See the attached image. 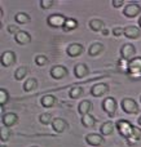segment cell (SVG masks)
I'll return each instance as SVG.
<instances>
[{"mask_svg": "<svg viewBox=\"0 0 141 147\" xmlns=\"http://www.w3.org/2000/svg\"><path fill=\"white\" fill-rule=\"evenodd\" d=\"M140 138H141V129L139 127H135L134 128V133H132V136L127 140V143H128V145H135Z\"/></svg>", "mask_w": 141, "mask_h": 147, "instance_id": "26", "label": "cell"}, {"mask_svg": "<svg viewBox=\"0 0 141 147\" xmlns=\"http://www.w3.org/2000/svg\"><path fill=\"white\" fill-rule=\"evenodd\" d=\"M56 4H57L56 0H40L39 1V5L41 7V9H51Z\"/></svg>", "mask_w": 141, "mask_h": 147, "instance_id": "32", "label": "cell"}, {"mask_svg": "<svg viewBox=\"0 0 141 147\" xmlns=\"http://www.w3.org/2000/svg\"><path fill=\"white\" fill-rule=\"evenodd\" d=\"M16 61H17V56H16V53L12 51L4 52V53L1 54V58H0V63H1V66L5 67V69L13 66V65L16 63Z\"/></svg>", "mask_w": 141, "mask_h": 147, "instance_id": "8", "label": "cell"}, {"mask_svg": "<svg viewBox=\"0 0 141 147\" xmlns=\"http://www.w3.org/2000/svg\"><path fill=\"white\" fill-rule=\"evenodd\" d=\"M18 123V116L14 112H5L1 116V124L5 128H12L13 125H16Z\"/></svg>", "mask_w": 141, "mask_h": 147, "instance_id": "11", "label": "cell"}, {"mask_svg": "<svg viewBox=\"0 0 141 147\" xmlns=\"http://www.w3.org/2000/svg\"><path fill=\"white\" fill-rule=\"evenodd\" d=\"M30 20H31V17L26 12H18L14 14V21L17 23H20V25H25V23L30 22Z\"/></svg>", "mask_w": 141, "mask_h": 147, "instance_id": "25", "label": "cell"}, {"mask_svg": "<svg viewBox=\"0 0 141 147\" xmlns=\"http://www.w3.org/2000/svg\"><path fill=\"white\" fill-rule=\"evenodd\" d=\"M35 63L38 66H44V65L48 63V58L45 56H43V54H39V56L35 57Z\"/></svg>", "mask_w": 141, "mask_h": 147, "instance_id": "33", "label": "cell"}, {"mask_svg": "<svg viewBox=\"0 0 141 147\" xmlns=\"http://www.w3.org/2000/svg\"><path fill=\"white\" fill-rule=\"evenodd\" d=\"M7 30H8V32H9V34H13V35H16L18 31H21L20 27H18V26H16V25H9V26L7 27Z\"/></svg>", "mask_w": 141, "mask_h": 147, "instance_id": "36", "label": "cell"}, {"mask_svg": "<svg viewBox=\"0 0 141 147\" xmlns=\"http://www.w3.org/2000/svg\"><path fill=\"white\" fill-rule=\"evenodd\" d=\"M8 101H9L8 90L5 88H0V105H1V107H4V105H7Z\"/></svg>", "mask_w": 141, "mask_h": 147, "instance_id": "31", "label": "cell"}, {"mask_svg": "<svg viewBox=\"0 0 141 147\" xmlns=\"http://www.w3.org/2000/svg\"><path fill=\"white\" fill-rule=\"evenodd\" d=\"M83 96V88L82 86H73L69 90V97L73 99H78Z\"/></svg>", "mask_w": 141, "mask_h": 147, "instance_id": "29", "label": "cell"}, {"mask_svg": "<svg viewBox=\"0 0 141 147\" xmlns=\"http://www.w3.org/2000/svg\"><path fill=\"white\" fill-rule=\"evenodd\" d=\"M38 88V80L35 78L26 79V81L23 83V90L25 92H33Z\"/></svg>", "mask_w": 141, "mask_h": 147, "instance_id": "24", "label": "cell"}, {"mask_svg": "<svg viewBox=\"0 0 141 147\" xmlns=\"http://www.w3.org/2000/svg\"><path fill=\"white\" fill-rule=\"evenodd\" d=\"M140 102H141V97H140Z\"/></svg>", "mask_w": 141, "mask_h": 147, "instance_id": "43", "label": "cell"}, {"mask_svg": "<svg viewBox=\"0 0 141 147\" xmlns=\"http://www.w3.org/2000/svg\"><path fill=\"white\" fill-rule=\"evenodd\" d=\"M9 137H10V132L8 130V128L0 130V140H1L3 142H7V141L9 140Z\"/></svg>", "mask_w": 141, "mask_h": 147, "instance_id": "34", "label": "cell"}, {"mask_svg": "<svg viewBox=\"0 0 141 147\" xmlns=\"http://www.w3.org/2000/svg\"><path fill=\"white\" fill-rule=\"evenodd\" d=\"M92 109H93V103L91 101H88V99H83V101H80V103L78 105V112H79L82 116L91 114Z\"/></svg>", "mask_w": 141, "mask_h": 147, "instance_id": "16", "label": "cell"}, {"mask_svg": "<svg viewBox=\"0 0 141 147\" xmlns=\"http://www.w3.org/2000/svg\"><path fill=\"white\" fill-rule=\"evenodd\" d=\"M109 34H110V31H109V30H108V28H104V30H102V35L108 36V35H109Z\"/></svg>", "mask_w": 141, "mask_h": 147, "instance_id": "38", "label": "cell"}, {"mask_svg": "<svg viewBox=\"0 0 141 147\" xmlns=\"http://www.w3.org/2000/svg\"><path fill=\"white\" fill-rule=\"evenodd\" d=\"M14 40H16V43H18L20 45H26V44H28L31 41V35L27 31L21 30L14 35Z\"/></svg>", "mask_w": 141, "mask_h": 147, "instance_id": "17", "label": "cell"}, {"mask_svg": "<svg viewBox=\"0 0 141 147\" xmlns=\"http://www.w3.org/2000/svg\"><path fill=\"white\" fill-rule=\"evenodd\" d=\"M113 35L115 36V38H121L122 35H124V27H119V26L114 27L113 28Z\"/></svg>", "mask_w": 141, "mask_h": 147, "instance_id": "35", "label": "cell"}, {"mask_svg": "<svg viewBox=\"0 0 141 147\" xmlns=\"http://www.w3.org/2000/svg\"><path fill=\"white\" fill-rule=\"evenodd\" d=\"M78 26H79V23H78L77 20H74V18H66V22H65V25H64V30L73 31V30H75Z\"/></svg>", "mask_w": 141, "mask_h": 147, "instance_id": "30", "label": "cell"}, {"mask_svg": "<svg viewBox=\"0 0 141 147\" xmlns=\"http://www.w3.org/2000/svg\"><path fill=\"white\" fill-rule=\"evenodd\" d=\"M137 124H139V127H141V115L139 116V119H137Z\"/></svg>", "mask_w": 141, "mask_h": 147, "instance_id": "39", "label": "cell"}, {"mask_svg": "<svg viewBox=\"0 0 141 147\" xmlns=\"http://www.w3.org/2000/svg\"><path fill=\"white\" fill-rule=\"evenodd\" d=\"M83 52H84V47L79 43H71L66 48V54L69 57H71V58L79 57L80 54H83Z\"/></svg>", "mask_w": 141, "mask_h": 147, "instance_id": "10", "label": "cell"}, {"mask_svg": "<svg viewBox=\"0 0 141 147\" xmlns=\"http://www.w3.org/2000/svg\"><path fill=\"white\" fill-rule=\"evenodd\" d=\"M139 27H140V30H141V16H140V18H139Z\"/></svg>", "mask_w": 141, "mask_h": 147, "instance_id": "40", "label": "cell"}, {"mask_svg": "<svg viewBox=\"0 0 141 147\" xmlns=\"http://www.w3.org/2000/svg\"><path fill=\"white\" fill-rule=\"evenodd\" d=\"M57 98L53 96V94H45V96L41 97L40 99V105L44 107V109H51L56 105Z\"/></svg>", "mask_w": 141, "mask_h": 147, "instance_id": "19", "label": "cell"}, {"mask_svg": "<svg viewBox=\"0 0 141 147\" xmlns=\"http://www.w3.org/2000/svg\"><path fill=\"white\" fill-rule=\"evenodd\" d=\"M89 74V69L85 63H77L74 66V75L77 79H83Z\"/></svg>", "mask_w": 141, "mask_h": 147, "instance_id": "18", "label": "cell"}, {"mask_svg": "<svg viewBox=\"0 0 141 147\" xmlns=\"http://www.w3.org/2000/svg\"><path fill=\"white\" fill-rule=\"evenodd\" d=\"M27 72H28V70H27V67L26 66H21V67H18V69H16V71H14V79L16 80H23V79L26 78V75H27Z\"/></svg>", "mask_w": 141, "mask_h": 147, "instance_id": "27", "label": "cell"}, {"mask_svg": "<svg viewBox=\"0 0 141 147\" xmlns=\"http://www.w3.org/2000/svg\"><path fill=\"white\" fill-rule=\"evenodd\" d=\"M1 147H5V146H4V145H1Z\"/></svg>", "mask_w": 141, "mask_h": 147, "instance_id": "42", "label": "cell"}, {"mask_svg": "<svg viewBox=\"0 0 141 147\" xmlns=\"http://www.w3.org/2000/svg\"><path fill=\"white\" fill-rule=\"evenodd\" d=\"M141 13V5L137 3H128L123 8V16L127 18H135Z\"/></svg>", "mask_w": 141, "mask_h": 147, "instance_id": "7", "label": "cell"}, {"mask_svg": "<svg viewBox=\"0 0 141 147\" xmlns=\"http://www.w3.org/2000/svg\"><path fill=\"white\" fill-rule=\"evenodd\" d=\"M49 75H51L52 79H56V80H60V79H64L69 75V71L65 66L62 65H56L53 66L51 70H49Z\"/></svg>", "mask_w": 141, "mask_h": 147, "instance_id": "9", "label": "cell"}, {"mask_svg": "<svg viewBox=\"0 0 141 147\" xmlns=\"http://www.w3.org/2000/svg\"><path fill=\"white\" fill-rule=\"evenodd\" d=\"M31 147H39V146H31Z\"/></svg>", "mask_w": 141, "mask_h": 147, "instance_id": "41", "label": "cell"}, {"mask_svg": "<svg viewBox=\"0 0 141 147\" xmlns=\"http://www.w3.org/2000/svg\"><path fill=\"white\" fill-rule=\"evenodd\" d=\"M52 129L56 133H64L69 129V123L62 117H56L52 123Z\"/></svg>", "mask_w": 141, "mask_h": 147, "instance_id": "13", "label": "cell"}, {"mask_svg": "<svg viewBox=\"0 0 141 147\" xmlns=\"http://www.w3.org/2000/svg\"><path fill=\"white\" fill-rule=\"evenodd\" d=\"M109 92V85L106 83H97L91 88V94L93 97H102Z\"/></svg>", "mask_w": 141, "mask_h": 147, "instance_id": "12", "label": "cell"}, {"mask_svg": "<svg viewBox=\"0 0 141 147\" xmlns=\"http://www.w3.org/2000/svg\"><path fill=\"white\" fill-rule=\"evenodd\" d=\"M123 4H124L123 0H113V1H111V5H113L114 8H119V7H122Z\"/></svg>", "mask_w": 141, "mask_h": 147, "instance_id": "37", "label": "cell"}, {"mask_svg": "<svg viewBox=\"0 0 141 147\" xmlns=\"http://www.w3.org/2000/svg\"><path fill=\"white\" fill-rule=\"evenodd\" d=\"M102 51H104V44L97 41V43L91 44V47L88 48V54H89L91 57H96L102 53Z\"/></svg>", "mask_w": 141, "mask_h": 147, "instance_id": "21", "label": "cell"}, {"mask_svg": "<svg viewBox=\"0 0 141 147\" xmlns=\"http://www.w3.org/2000/svg\"><path fill=\"white\" fill-rule=\"evenodd\" d=\"M96 117L93 116V115H91V114H88V115H84V116H82L80 117V123H82V125L83 127H85V128H93L96 125Z\"/></svg>", "mask_w": 141, "mask_h": 147, "instance_id": "22", "label": "cell"}, {"mask_svg": "<svg viewBox=\"0 0 141 147\" xmlns=\"http://www.w3.org/2000/svg\"><path fill=\"white\" fill-rule=\"evenodd\" d=\"M141 35L140 28L136 27V26L131 25V26H126L124 27V36L127 39H131V40H135V39H139Z\"/></svg>", "mask_w": 141, "mask_h": 147, "instance_id": "15", "label": "cell"}, {"mask_svg": "<svg viewBox=\"0 0 141 147\" xmlns=\"http://www.w3.org/2000/svg\"><path fill=\"white\" fill-rule=\"evenodd\" d=\"M135 54H136V48H135L134 44L126 43L122 45V48H121L122 61H126V62L132 61V59L135 58Z\"/></svg>", "mask_w": 141, "mask_h": 147, "instance_id": "5", "label": "cell"}, {"mask_svg": "<svg viewBox=\"0 0 141 147\" xmlns=\"http://www.w3.org/2000/svg\"><path fill=\"white\" fill-rule=\"evenodd\" d=\"M127 72L132 78H141V57H135L127 63Z\"/></svg>", "mask_w": 141, "mask_h": 147, "instance_id": "4", "label": "cell"}, {"mask_svg": "<svg viewBox=\"0 0 141 147\" xmlns=\"http://www.w3.org/2000/svg\"><path fill=\"white\" fill-rule=\"evenodd\" d=\"M102 110L105 111L106 115H109V117H114L117 114V109H118V102L114 97H106L102 101Z\"/></svg>", "mask_w": 141, "mask_h": 147, "instance_id": "2", "label": "cell"}, {"mask_svg": "<svg viewBox=\"0 0 141 147\" xmlns=\"http://www.w3.org/2000/svg\"><path fill=\"white\" fill-rule=\"evenodd\" d=\"M115 127H117V129H118L119 134H121L123 138H126V140H128V138L132 136V133H134V128H135L128 120H124V119L118 120L117 124H115Z\"/></svg>", "mask_w": 141, "mask_h": 147, "instance_id": "1", "label": "cell"}, {"mask_svg": "<svg viewBox=\"0 0 141 147\" xmlns=\"http://www.w3.org/2000/svg\"><path fill=\"white\" fill-rule=\"evenodd\" d=\"M89 28L95 32H102V30L105 28V23L102 20H98V18H93L89 21Z\"/></svg>", "mask_w": 141, "mask_h": 147, "instance_id": "20", "label": "cell"}, {"mask_svg": "<svg viewBox=\"0 0 141 147\" xmlns=\"http://www.w3.org/2000/svg\"><path fill=\"white\" fill-rule=\"evenodd\" d=\"M85 142L88 143L89 146H93V147H97V146H101L104 143V137L101 134H97V133H89V134L85 136Z\"/></svg>", "mask_w": 141, "mask_h": 147, "instance_id": "14", "label": "cell"}, {"mask_svg": "<svg viewBox=\"0 0 141 147\" xmlns=\"http://www.w3.org/2000/svg\"><path fill=\"white\" fill-rule=\"evenodd\" d=\"M66 18L64 14L61 13H54V14H51L48 18H47V23H48L51 27H64L65 22H66Z\"/></svg>", "mask_w": 141, "mask_h": 147, "instance_id": "6", "label": "cell"}, {"mask_svg": "<svg viewBox=\"0 0 141 147\" xmlns=\"http://www.w3.org/2000/svg\"><path fill=\"white\" fill-rule=\"evenodd\" d=\"M121 109L126 114H129V115H135L140 111L139 103L134 98H123L121 101Z\"/></svg>", "mask_w": 141, "mask_h": 147, "instance_id": "3", "label": "cell"}, {"mask_svg": "<svg viewBox=\"0 0 141 147\" xmlns=\"http://www.w3.org/2000/svg\"><path fill=\"white\" fill-rule=\"evenodd\" d=\"M114 132V124H113V121H105V123H102L101 124V127H100V134L101 136H110L111 133Z\"/></svg>", "mask_w": 141, "mask_h": 147, "instance_id": "23", "label": "cell"}, {"mask_svg": "<svg viewBox=\"0 0 141 147\" xmlns=\"http://www.w3.org/2000/svg\"><path fill=\"white\" fill-rule=\"evenodd\" d=\"M53 116H52V114H49V112H43V114L39 115V121L43 125H52V123H53Z\"/></svg>", "mask_w": 141, "mask_h": 147, "instance_id": "28", "label": "cell"}]
</instances>
